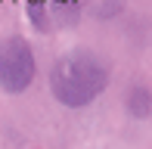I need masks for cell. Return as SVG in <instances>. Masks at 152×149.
<instances>
[{
    "label": "cell",
    "mask_w": 152,
    "mask_h": 149,
    "mask_svg": "<svg viewBox=\"0 0 152 149\" xmlns=\"http://www.w3.org/2000/svg\"><path fill=\"white\" fill-rule=\"evenodd\" d=\"M109 84V69L96 53L90 50H75L68 56L56 59L50 72V90L68 109H81V106L93 103Z\"/></svg>",
    "instance_id": "6da1fadb"
},
{
    "label": "cell",
    "mask_w": 152,
    "mask_h": 149,
    "mask_svg": "<svg viewBox=\"0 0 152 149\" xmlns=\"http://www.w3.org/2000/svg\"><path fill=\"white\" fill-rule=\"evenodd\" d=\"M34 81V53L25 37L0 40V87L6 93H22Z\"/></svg>",
    "instance_id": "7a4b0ae2"
},
{
    "label": "cell",
    "mask_w": 152,
    "mask_h": 149,
    "mask_svg": "<svg viewBox=\"0 0 152 149\" xmlns=\"http://www.w3.org/2000/svg\"><path fill=\"white\" fill-rule=\"evenodd\" d=\"M124 106H127V112L134 115V118H146L152 112V93L146 84H134L127 90V99H124Z\"/></svg>",
    "instance_id": "3957f363"
}]
</instances>
